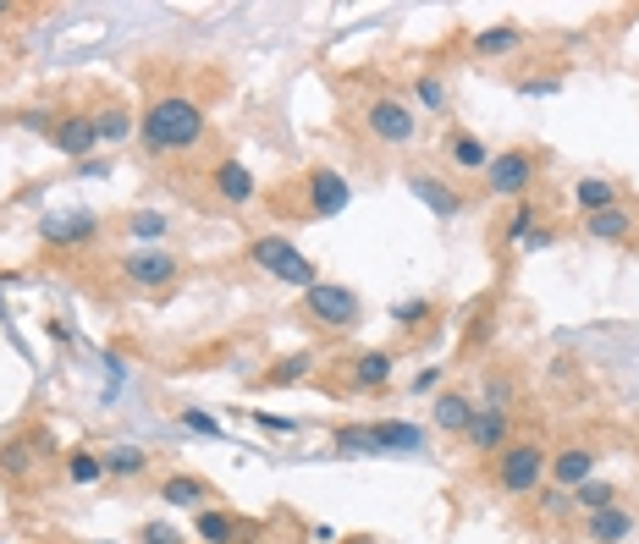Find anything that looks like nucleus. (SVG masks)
Segmentation results:
<instances>
[{
	"label": "nucleus",
	"mask_w": 639,
	"mask_h": 544,
	"mask_svg": "<svg viewBox=\"0 0 639 544\" xmlns=\"http://www.w3.org/2000/svg\"><path fill=\"white\" fill-rule=\"evenodd\" d=\"M210 133V116L193 94H155L139 116V137L150 154H187Z\"/></svg>",
	"instance_id": "1"
},
{
	"label": "nucleus",
	"mask_w": 639,
	"mask_h": 544,
	"mask_svg": "<svg viewBox=\"0 0 639 544\" xmlns=\"http://www.w3.org/2000/svg\"><path fill=\"white\" fill-rule=\"evenodd\" d=\"M248 259H254V270L271 275L276 286H298V291H310L320 280V270L298 254V243H287L282 232H260L254 243H248Z\"/></svg>",
	"instance_id": "2"
},
{
	"label": "nucleus",
	"mask_w": 639,
	"mask_h": 544,
	"mask_svg": "<svg viewBox=\"0 0 639 544\" xmlns=\"http://www.w3.org/2000/svg\"><path fill=\"white\" fill-rule=\"evenodd\" d=\"M358 116H364V133L375 143H386V148H408L419 137V111L403 94H369Z\"/></svg>",
	"instance_id": "3"
},
{
	"label": "nucleus",
	"mask_w": 639,
	"mask_h": 544,
	"mask_svg": "<svg viewBox=\"0 0 639 544\" xmlns=\"http://www.w3.org/2000/svg\"><path fill=\"white\" fill-rule=\"evenodd\" d=\"M551 451L540 440H513L507 451H496V490L501 495H535L546 484Z\"/></svg>",
	"instance_id": "4"
},
{
	"label": "nucleus",
	"mask_w": 639,
	"mask_h": 544,
	"mask_svg": "<svg viewBox=\"0 0 639 544\" xmlns=\"http://www.w3.org/2000/svg\"><path fill=\"white\" fill-rule=\"evenodd\" d=\"M304 314L315 319L320 330H353L364 319V297L353 286H342V280H315L304 291Z\"/></svg>",
	"instance_id": "5"
},
{
	"label": "nucleus",
	"mask_w": 639,
	"mask_h": 544,
	"mask_svg": "<svg viewBox=\"0 0 639 544\" xmlns=\"http://www.w3.org/2000/svg\"><path fill=\"white\" fill-rule=\"evenodd\" d=\"M116 280L128 291H171L182 280V259L165 254V248H133L116 259Z\"/></svg>",
	"instance_id": "6"
},
{
	"label": "nucleus",
	"mask_w": 639,
	"mask_h": 544,
	"mask_svg": "<svg viewBox=\"0 0 639 544\" xmlns=\"http://www.w3.org/2000/svg\"><path fill=\"white\" fill-rule=\"evenodd\" d=\"M540 176V160L535 148H496L490 165H485V193L490 198H524Z\"/></svg>",
	"instance_id": "7"
},
{
	"label": "nucleus",
	"mask_w": 639,
	"mask_h": 544,
	"mask_svg": "<svg viewBox=\"0 0 639 544\" xmlns=\"http://www.w3.org/2000/svg\"><path fill=\"white\" fill-rule=\"evenodd\" d=\"M298 193H304V209H298V215H310V220H331V215H342V209L353 204V187H347V176H342V171H331V165H315V171H304Z\"/></svg>",
	"instance_id": "8"
},
{
	"label": "nucleus",
	"mask_w": 639,
	"mask_h": 544,
	"mask_svg": "<svg viewBox=\"0 0 639 544\" xmlns=\"http://www.w3.org/2000/svg\"><path fill=\"white\" fill-rule=\"evenodd\" d=\"M50 148H55L61 160H83V154H94V148H100L94 111H61V116L50 122Z\"/></svg>",
	"instance_id": "9"
},
{
	"label": "nucleus",
	"mask_w": 639,
	"mask_h": 544,
	"mask_svg": "<svg viewBox=\"0 0 639 544\" xmlns=\"http://www.w3.org/2000/svg\"><path fill=\"white\" fill-rule=\"evenodd\" d=\"M39 243L44 248H89V243H100V220L89 215V209H67V215H44L39 220Z\"/></svg>",
	"instance_id": "10"
},
{
	"label": "nucleus",
	"mask_w": 639,
	"mask_h": 544,
	"mask_svg": "<svg viewBox=\"0 0 639 544\" xmlns=\"http://www.w3.org/2000/svg\"><path fill=\"white\" fill-rule=\"evenodd\" d=\"M464 440L475 445L479 456L507 451V445H513V412H507V408H475V423H469V434H464Z\"/></svg>",
	"instance_id": "11"
},
{
	"label": "nucleus",
	"mask_w": 639,
	"mask_h": 544,
	"mask_svg": "<svg viewBox=\"0 0 639 544\" xmlns=\"http://www.w3.org/2000/svg\"><path fill=\"white\" fill-rule=\"evenodd\" d=\"M546 479L557 484V490H579V484H590L596 479V451L590 445H562L557 456H551V468H546Z\"/></svg>",
	"instance_id": "12"
},
{
	"label": "nucleus",
	"mask_w": 639,
	"mask_h": 544,
	"mask_svg": "<svg viewBox=\"0 0 639 544\" xmlns=\"http://www.w3.org/2000/svg\"><path fill=\"white\" fill-rule=\"evenodd\" d=\"M392 374H397V358H392L386 347H369V352H358V358L347 363V386H353V391H386Z\"/></svg>",
	"instance_id": "13"
},
{
	"label": "nucleus",
	"mask_w": 639,
	"mask_h": 544,
	"mask_svg": "<svg viewBox=\"0 0 639 544\" xmlns=\"http://www.w3.org/2000/svg\"><path fill=\"white\" fill-rule=\"evenodd\" d=\"M210 187H215V198L232 204V209L254 204V171H248L243 160H221V165L210 171Z\"/></svg>",
	"instance_id": "14"
},
{
	"label": "nucleus",
	"mask_w": 639,
	"mask_h": 544,
	"mask_svg": "<svg viewBox=\"0 0 639 544\" xmlns=\"http://www.w3.org/2000/svg\"><path fill=\"white\" fill-rule=\"evenodd\" d=\"M629 534H635V512H629V506L585 512V540L590 544H629Z\"/></svg>",
	"instance_id": "15"
},
{
	"label": "nucleus",
	"mask_w": 639,
	"mask_h": 544,
	"mask_svg": "<svg viewBox=\"0 0 639 544\" xmlns=\"http://www.w3.org/2000/svg\"><path fill=\"white\" fill-rule=\"evenodd\" d=\"M623 204V187L618 182H607V176H579L574 182V209L590 220V215H607V209H618Z\"/></svg>",
	"instance_id": "16"
},
{
	"label": "nucleus",
	"mask_w": 639,
	"mask_h": 544,
	"mask_svg": "<svg viewBox=\"0 0 639 544\" xmlns=\"http://www.w3.org/2000/svg\"><path fill=\"white\" fill-rule=\"evenodd\" d=\"M490 154H496V148L479 133H469V127H453V133H447V160H453L458 171H469V176H485Z\"/></svg>",
	"instance_id": "17"
},
{
	"label": "nucleus",
	"mask_w": 639,
	"mask_h": 544,
	"mask_svg": "<svg viewBox=\"0 0 639 544\" xmlns=\"http://www.w3.org/2000/svg\"><path fill=\"white\" fill-rule=\"evenodd\" d=\"M585 237H590V243H635L639 215L629 204H618V209H607V215H590V220H585Z\"/></svg>",
	"instance_id": "18"
},
{
	"label": "nucleus",
	"mask_w": 639,
	"mask_h": 544,
	"mask_svg": "<svg viewBox=\"0 0 639 544\" xmlns=\"http://www.w3.org/2000/svg\"><path fill=\"white\" fill-rule=\"evenodd\" d=\"M375 440H381V456H419V451H425V429H419V423H403V418L375 423Z\"/></svg>",
	"instance_id": "19"
},
{
	"label": "nucleus",
	"mask_w": 639,
	"mask_h": 544,
	"mask_svg": "<svg viewBox=\"0 0 639 544\" xmlns=\"http://www.w3.org/2000/svg\"><path fill=\"white\" fill-rule=\"evenodd\" d=\"M39 456H44V440H39V434L6 440V445H0V479H28V473L39 468Z\"/></svg>",
	"instance_id": "20"
},
{
	"label": "nucleus",
	"mask_w": 639,
	"mask_h": 544,
	"mask_svg": "<svg viewBox=\"0 0 639 544\" xmlns=\"http://www.w3.org/2000/svg\"><path fill=\"white\" fill-rule=\"evenodd\" d=\"M160 501H165V506L204 512V506H210V484H204L199 473H171V479H160Z\"/></svg>",
	"instance_id": "21"
},
{
	"label": "nucleus",
	"mask_w": 639,
	"mask_h": 544,
	"mask_svg": "<svg viewBox=\"0 0 639 544\" xmlns=\"http://www.w3.org/2000/svg\"><path fill=\"white\" fill-rule=\"evenodd\" d=\"M430 418H436V429H447V434H469V423H475V402H469L464 391H436Z\"/></svg>",
	"instance_id": "22"
},
{
	"label": "nucleus",
	"mask_w": 639,
	"mask_h": 544,
	"mask_svg": "<svg viewBox=\"0 0 639 544\" xmlns=\"http://www.w3.org/2000/svg\"><path fill=\"white\" fill-rule=\"evenodd\" d=\"M408 193H419L436 215H458V209H464V193H458V187H447V182H442V176H430V171H414V176H408Z\"/></svg>",
	"instance_id": "23"
},
{
	"label": "nucleus",
	"mask_w": 639,
	"mask_h": 544,
	"mask_svg": "<svg viewBox=\"0 0 639 544\" xmlns=\"http://www.w3.org/2000/svg\"><path fill=\"white\" fill-rule=\"evenodd\" d=\"M165 232H171V220H165L160 209H133V215L122 220V237H128L133 248H155Z\"/></svg>",
	"instance_id": "24"
},
{
	"label": "nucleus",
	"mask_w": 639,
	"mask_h": 544,
	"mask_svg": "<svg viewBox=\"0 0 639 544\" xmlns=\"http://www.w3.org/2000/svg\"><path fill=\"white\" fill-rule=\"evenodd\" d=\"M193 534L204 544H237V517L221 506H204V512H193Z\"/></svg>",
	"instance_id": "25"
},
{
	"label": "nucleus",
	"mask_w": 639,
	"mask_h": 544,
	"mask_svg": "<svg viewBox=\"0 0 639 544\" xmlns=\"http://www.w3.org/2000/svg\"><path fill=\"white\" fill-rule=\"evenodd\" d=\"M150 473V451L144 445H111L105 451V479H144Z\"/></svg>",
	"instance_id": "26"
},
{
	"label": "nucleus",
	"mask_w": 639,
	"mask_h": 544,
	"mask_svg": "<svg viewBox=\"0 0 639 544\" xmlns=\"http://www.w3.org/2000/svg\"><path fill=\"white\" fill-rule=\"evenodd\" d=\"M518 44H524V28H513V22H496V28L475 33V55H513Z\"/></svg>",
	"instance_id": "27"
},
{
	"label": "nucleus",
	"mask_w": 639,
	"mask_h": 544,
	"mask_svg": "<svg viewBox=\"0 0 639 544\" xmlns=\"http://www.w3.org/2000/svg\"><path fill=\"white\" fill-rule=\"evenodd\" d=\"M94 127H100V143H122V137L139 133V122H133L128 105H105V111L94 116Z\"/></svg>",
	"instance_id": "28"
},
{
	"label": "nucleus",
	"mask_w": 639,
	"mask_h": 544,
	"mask_svg": "<svg viewBox=\"0 0 639 544\" xmlns=\"http://www.w3.org/2000/svg\"><path fill=\"white\" fill-rule=\"evenodd\" d=\"M336 451H347V456H381L375 423H369V429H358V423H342V429H336Z\"/></svg>",
	"instance_id": "29"
},
{
	"label": "nucleus",
	"mask_w": 639,
	"mask_h": 544,
	"mask_svg": "<svg viewBox=\"0 0 639 544\" xmlns=\"http://www.w3.org/2000/svg\"><path fill=\"white\" fill-rule=\"evenodd\" d=\"M67 479H72V484H100V479H105V456H100V451H83V445L67 451Z\"/></svg>",
	"instance_id": "30"
},
{
	"label": "nucleus",
	"mask_w": 639,
	"mask_h": 544,
	"mask_svg": "<svg viewBox=\"0 0 639 544\" xmlns=\"http://www.w3.org/2000/svg\"><path fill=\"white\" fill-rule=\"evenodd\" d=\"M310 363H315L310 352H298V358H282V363H271V369L260 374V386H298V380L310 374Z\"/></svg>",
	"instance_id": "31"
},
{
	"label": "nucleus",
	"mask_w": 639,
	"mask_h": 544,
	"mask_svg": "<svg viewBox=\"0 0 639 544\" xmlns=\"http://www.w3.org/2000/svg\"><path fill=\"white\" fill-rule=\"evenodd\" d=\"M414 100H419L425 111H447V83H442L436 72H419V83H414Z\"/></svg>",
	"instance_id": "32"
},
{
	"label": "nucleus",
	"mask_w": 639,
	"mask_h": 544,
	"mask_svg": "<svg viewBox=\"0 0 639 544\" xmlns=\"http://www.w3.org/2000/svg\"><path fill=\"white\" fill-rule=\"evenodd\" d=\"M574 506H585V512H601V506H618V495H612V484L590 479V484H579V490H574Z\"/></svg>",
	"instance_id": "33"
},
{
	"label": "nucleus",
	"mask_w": 639,
	"mask_h": 544,
	"mask_svg": "<svg viewBox=\"0 0 639 544\" xmlns=\"http://www.w3.org/2000/svg\"><path fill=\"white\" fill-rule=\"evenodd\" d=\"M139 544H187V540L171 523H139Z\"/></svg>",
	"instance_id": "34"
},
{
	"label": "nucleus",
	"mask_w": 639,
	"mask_h": 544,
	"mask_svg": "<svg viewBox=\"0 0 639 544\" xmlns=\"http://www.w3.org/2000/svg\"><path fill=\"white\" fill-rule=\"evenodd\" d=\"M392 319H397V325H425V319H430V302H425V297H414V302H392Z\"/></svg>",
	"instance_id": "35"
},
{
	"label": "nucleus",
	"mask_w": 639,
	"mask_h": 544,
	"mask_svg": "<svg viewBox=\"0 0 639 544\" xmlns=\"http://www.w3.org/2000/svg\"><path fill=\"white\" fill-rule=\"evenodd\" d=\"M540 506H546V517H551V523H557V517H568V512H574V495H568V490H557V484H551V490H546V495H540Z\"/></svg>",
	"instance_id": "36"
},
{
	"label": "nucleus",
	"mask_w": 639,
	"mask_h": 544,
	"mask_svg": "<svg viewBox=\"0 0 639 544\" xmlns=\"http://www.w3.org/2000/svg\"><path fill=\"white\" fill-rule=\"evenodd\" d=\"M182 423L193 429V434H204V440H221V423L210 418V412H199V408H187L182 412Z\"/></svg>",
	"instance_id": "37"
},
{
	"label": "nucleus",
	"mask_w": 639,
	"mask_h": 544,
	"mask_svg": "<svg viewBox=\"0 0 639 544\" xmlns=\"http://www.w3.org/2000/svg\"><path fill=\"white\" fill-rule=\"evenodd\" d=\"M557 89H562L557 78H524V83H518V94H524V100H546V94H557Z\"/></svg>",
	"instance_id": "38"
},
{
	"label": "nucleus",
	"mask_w": 639,
	"mask_h": 544,
	"mask_svg": "<svg viewBox=\"0 0 639 544\" xmlns=\"http://www.w3.org/2000/svg\"><path fill=\"white\" fill-rule=\"evenodd\" d=\"M265 434H293V418H276V412H248Z\"/></svg>",
	"instance_id": "39"
},
{
	"label": "nucleus",
	"mask_w": 639,
	"mask_h": 544,
	"mask_svg": "<svg viewBox=\"0 0 639 544\" xmlns=\"http://www.w3.org/2000/svg\"><path fill=\"white\" fill-rule=\"evenodd\" d=\"M414 391H442V369H419V374H414Z\"/></svg>",
	"instance_id": "40"
},
{
	"label": "nucleus",
	"mask_w": 639,
	"mask_h": 544,
	"mask_svg": "<svg viewBox=\"0 0 639 544\" xmlns=\"http://www.w3.org/2000/svg\"><path fill=\"white\" fill-rule=\"evenodd\" d=\"M6 11H11V6H6V0H0V17H6Z\"/></svg>",
	"instance_id": "41"
},
{
	"label": "nucleus",
	"mask_w": 639,
	"mask_h": 544,
	"mask_svg": "<svg viewBox=\"0 0 639 544\" xmlns=\"http://www.w3.org/2000/svg\"><path fill=\"white\" fill-rule=\"evenodd\" d=\"M100 544H111V540H100Z\"/></svg>",
	"instance_id": "42"
}]
</instances>
